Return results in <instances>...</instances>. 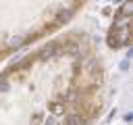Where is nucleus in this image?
Listing matches in <instances>:
<instances>
[{
	"mask_svg": "<svg viewBox=\"0 0 133 125\" xmlns=\"http://www.w3.org/2000/svg\"><path fill=\"white\" fill-rule=\"evenodd\" d=\"M106 42L112 50H125L131 46V0L123 2L114 12Z\"/></svg>",
	"mask_w": 133,
	"mask_h": 125,
	"instance_id": "nucleus-3",
	"label": "nucleus"
},
{
	"mask_svg": "<svg viewBox=\"0 0 133 125\" xmlns=\"http://www.w3.org/2000/svg\"><path fill=\"white\" fill-rule=\"evenodd\" d=\"M87 0H0V60L66 25Z\"/></svg>",
	"mask_w": 133,
	"mask_h": 125,
	"instance_id": "nucleus-2",
	"label": "nucleus"
},
{
	"mask_svg": "<svg viewBox=\"0 0 133 125\" xmlns=\"http://www.w3.org/2000/svg\"><path fill=\"white\" fill-rule=\"evenodd\" d=\"M106 71L91 38L64 33L0 73V125H91Z\"/></svg>",
	"mask_w": 133,
	"mask_h": 125,
	"instance_id": "nucleus-1",
	"label": "nucleus"
}]
</instances>
